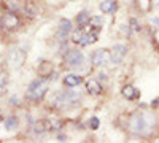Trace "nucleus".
<instances>
[{
	"mask_svg": "<svg viewBox=\"0 0 159 143\" xmlns=\"http://www.w3.org/2000/svg\"><path fill=\"white\" fill-rule=\"evenodd\" d=\"M21 27V19L18 16L16 11L7 10L2 16H0V29H3L7 32H13Z\"/></svg>",
	"mask_w": 159,
	"mask_h": 143,
	"instance_id": "7",
	"label": "nucleus"
},
{
	"mask_svg": "<svg viewBox=\"0 0 159 143\" xmlns=\"http://www.w3.org/2000/svg\"><path fill=\"white\" fill-rule=\"evenodd\" d=\"M88 126L92 129V131H96V129H99V126H100V121H99V118H97V116H92V118L89 119V123H88Z\"/></svg>",
	"mask_w": 159,
	"mask_h": 143,
	"instance_id": "18",
	"label": "nucleus"
},
{
	"mask_svg": "<svg viewBox=\"0 0 159 143\" xmlns=\"http://www.w3.org/2000/svg\"><path fill=\"white\" fill-rule=\"evenodd\" d=\"M99 35H100V29L94 27L92 24H84V25H76V30L72 32V42L78 46H89V45H94L99 40Z\"/></svg>",
	"mask_w": 159,
	"mask_h": 143,
	"instance_id": "3",
	"label": "nucleus"
},
{
	"mask_svg": "<svg viewBox=\"0 0 159 143\" xmlns=\"http://www.w3.org/2000/svg\"><path fill=\"white\" fill-rule=\"evenodd\" d=\"M129 132L135 137H148L154 132L156 119L154 116L145 111H137L129 118Z\"/></svg>",
	"mask_w": 159,
	"mask_h": 143,
	"instance_id": "1",
	"label": "nucleus"
},
{
	"mask_svg": "<svg viewBox=\"0 0 159 143\" xmlns=\"http://www.w3.org/2000/svg\"><path fill=\"white\" fill-rule=\"evenodd\" d=\"M91 62L96 67H107L108 64H111V53L108 49H97L92 53Z\"/></svg>",
	"mask_w": 159,
	"mask_h": 143,
	"instance_id": "8",
	"label": "nucleus"
},
{
	"mask_svg": "<svg viewBox=\"0 0 159 143\" xmlns=\"http://www.w3.org/2000/svg\"><path fill=\"white\" fill-rule=\"evenodd\" d=\"M153 5H154L156 8H159V0H154V2H153Z\"/></svg>",
	"mask_w": 159,
	"mask_h": 143,
	"instance_id": "23",
	"label": "nucleus"
},
{
	"mask_svg": "<svg viewBox=\"0 0 159 143\" xmlns=\"http://www.w3.org/2000/svg\"><path fill=\"white\" fill-rule=\"evenodd\" d=\"M51 129H52V123H51V121H45V119L37 121V123L32 126V131H34V135H35V137H42V135L48 134Z\"/></svg>",
	"mask_w": 159,
	"mask_h": 143,
	"instance_id": "11",
	"label": "nucleus"
},
{
	"mask_svg": "<svg viewBox=\"0 0 159 143\" xmlns=\"http://www.w3.org/2000/svg\"><path fill=\"white\" fill-rule=\"evenodd\" d=\"M2 121H3V118H2V116H0V123H2Z\"/></svg>",
	"mask_w": 159,
	"mask_h": 143,
	"instance_id": "24",
	"label": "nucleus"
},
{
	"mask_svg": "<svg viewBox=\"0 0 159 143\" xmlns=\"http://www.w3.org/2000/svg\"><path fill=\"white\" fill-rule=\"evenodd\" d=\"M27 59V46L24 45H18V46H13L8 54H7V64L10 69H19L22 67V64Z\"/></svg>",
	"mask_w": 159,
	"mask_h": 143,
	"instance_id": "5",
	"label": "nucleus"
},
{
	"mask_svg": "<svg viewBox=\"0 0 159 143\" xmlns=\"http://www.w3.org/2000/svg\"><path fill=\"white\" fill-rule=\"evenodd\" d=\"M51 86V78L48 76H38L34 81H30V84L27 86V92H25V99L30 102H38L42 100L49 91Z\"/></svg>",
	"mask_w": 159,
	"mask_h": 143,
	"instance_id": "4",
	"label": "nucleus"
},
{
	"mask_svg": "<svg viewBox=\"0 0 159 143\" xmlns=\"http://www.w3.org/2000/svg\"><path fill=\"white\" fill-rule=\"evenodd\" d=\"M89 18H91L89 11H88V10H83V11H80L78 15H76V18H75V22H76V25L80 27V25H84V24H88Z\"/></svg>",
	"mask_w": 159,
	"mask_h": 143,
	"instance_id": "17",
	"label": "nucleus"
},
{
	"mask_svg": "<svg viewBox=\"0 0 159 143\" xmlns=\"http://www.w3.org/2000/svg\"><path fill=\"white\" fill-rule=\"evenodd\" d=\"M72 32V21L70 19H61L59 21V25H57V32H56V37L57 40H65L69 37V34Z\"/></svg>",
	"mask_w": 159,
	"mask_h": 143,
	"instance_id": "10",
	"label": "nucleus"
},
{
	"mask_svg": "<svg viewBox=\"0 0 159 143\" xmlns=\"http://www.w3.org/2000/svg\"><path fill=\"white\" fill-rule=\"evenodd\" d=\"M62 83H64L65 87H78L80 84L83 83V76H80L76 73H69V75L64 76Z\"/></svg>",
	"mask_w": 159,
	"mask_h": 143,
	"instance_id": "12",
	"label": "nucleus"
},
{
	"mask_svg": "<svg viewBox=\"0 0 159 143\" xmlns=\"http://www.w3.org/2000/svg\"><path fill=\"white\" fill-rule=\"evenodd\" d=\"M83 96L81 92L75 91L73 87L70 89H61V91H56L49 96V105L54 107L57 110H69L75 105H78L81 102Z\"/></svg>",
	"mask_w": 159,
	"mask_h": 143,
	"instance_id": "2",
	"label": "nucleus"
},
{
	"mask_svg": "<svg viewBox=\"0 0 159 143\" xmlns=\"http://www.w3.org/2000/svg\"><path fill=\"white\" fill-rule=\"evenodd\" d=\"M100 11L102 13H108V15H111V13L116 11L118 8V3H116V0H103V2L100 3Z\"/></svg>",
	"mask_w": 159,
	"mask_h": 143,
	"instance_id": "15",
	"label": "nucleus"
},
{
	"mask_svg": "<svg viewBox=\"0 0 159 143\" xmlns=\"http://www.w3.org/2000/svg\"><path fill=\"white\" fill-rule=\"evenodd\" d=\"M153 24H154V25H157V27H159V16L153 19Z\"/></svg>",
	"mask_w": 159,
	"mask_h": 143,
	"instance_id": "22",
	"label": "nucleus"
},
{
	"mask_svg": "<svg viewBox=\"0 0 159 143\" xmlns=\"http://www.w3.org/2000/svg\"><path fill=\"white\" fill-rule=\"evenodd\" d=\"M64 60H65V64H67V67L73 69V70L83 69L84 64H86V57L83 54V51H80L76 48L75 49H67V53H65V56H64Z\"/></svg>",
	"mask_w": 159,
	"mask_h": 143,
	"instance_id": "6",
	"label": "nucleus"
},
{
	"mask_svg": "<svg viewBox=\"0 0 159 143\" xmlns=\"http://www.w3.org/2000/svg\"><path fill=\"white\" fill-rule=\"evenodd\" d=\"M7 81H8L7 75H0V89H2V92H5V86H7Z\"/></svg>",
	"mask_w": 159,
	"mask_h": 143,
	"instance_id": "19",
	"label": "nucleus"
},
{
	"mask_svg": "<svg viewBox=\"0 0 159 143\" xmlns=\"http://www.w3.org/2000/svg\"><path fill=\"white\" fill-rule=\"evenodd\" d=\"M3 124H5V129H7V131L11 132V131H16V129H18L19 119H18V116H8Z\"/></svg>",
	"mask_w": 159,
	"mask_h": 143,
	"instance_id": "16",
	"label": "nucleus"
},
{
	"mask_svg": "<svg viewBox=\"0 0 159 143\" xmlns=\"http://www.w3.org/2000/svg\"><path fill=\"white\" fill-rule=\"evenodd\" d=\"M86 91L91 96H99L102 92V84L97 80H88L86 81Z\"/></svg>",
	"mask_w": 159,
	"mask_h": 143,
	"instance_id": "14",
	"label": "nucleus"
},
{
	"mask_svg": "<svg viewBox=\"0 0 159 143\" xmlns=\"http://www.w3.org/2000/svg\"><path fill=\"white\" fill-rule=\"evenodd\" d=\"M110 53H111V64H115V65H119V64L124 60L126 54H127V46H126V45H121V43L115 45Z\"/></svg>",
	"mask_w": 159,
	"mask_h": 143,
	"instance_id": "9",
	"label": "nucleus"
},
{
	"mask_svg": "<svg viewBox=\"0 0 159 143\" xmlns=\"http://www.w3.org/2000/svg\"><path fill=\"white\" fill-rule=\"evenodd\" d=\"M159 105V99H154L153 102H151V107H157Z\"/></svg>",
	"mask_w": 159,
	"mask_h": 143,
	"instance_id": "21",
	"label": "nucleus"
},
{
	"mask_svg": "<svg viewBox=\"0 0 159 143\" xmlns=\"http://www.w3.org/2000/svg\"><path fill=\"white\" fill-rule=\"evenodd\" d=\"M130 24H132V29H134L135 32H139V30H140V25H139L137 19H134V18H132V19H130Z\"/></svg>",
	"mask_w": 159,
	"mask_h": 143,
	"instance_id": "20",
	"label": "nucleus"
},
{
	"mask_svg": "<svg viewBox=\"0 0 159 143\" xmlns=\"http://www.w3.org/2000/svg\"><path fill=\"white\" fill-rule=\"evenodd\" d=\"M121 94L127 100H137V99H140V91L137 87H134V86H130V84H127V86H124L121 89Z\"/></svg>",
	"mask_w": 159,
	"mask_h": 143,
	"instance_id": "13",
	"label": "nucleus"
}]
</instances>
